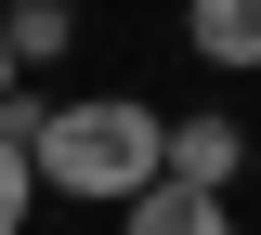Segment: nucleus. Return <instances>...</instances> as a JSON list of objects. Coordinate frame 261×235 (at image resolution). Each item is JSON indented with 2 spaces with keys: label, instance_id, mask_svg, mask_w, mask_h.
<instances>
[{
  "label": "nucleus",
  "instance_id": "1",
  "mask_svg": "<svg viewBox=\"0 0 261 235\" xmlns=\"http://www.w3.org/2000/svg\"><path fill=\"white\" fill-rule=\"evenodd\" d=\"M157 144H170V118H157L144 92H39V118H27V183L65 196V209H130L144 183H157Z\"/></svg>",
  "mask_w": 261,
  "mask_h": 235
},
{
  "label": "nucleus",
  "instance_id": "2",
  "mask_svg": "<svg viewBox=\"0 0 261 235\" xmlns=\"http://www.w3.org/2000/svg\"><path fill=\"white\" fill-rule=\"evenodd\" d=\"M248 170H261V144H248L235 105H196V118H170V144H157V183H183V196H235Z\"/></svg>",
  "mask_w": 261,
  "mask_h": 235
},
{
  "label": "nucleus",
  "instance_id": "3",
  "mask_svg": "<svg viewBox=\"0 0 261 235\" xmlns=\"http://www.w3.org/2000/svg\"><path fill=\"white\" fill-rule=\"evenodd\" d=\"M183 53L209 79H248L261 66V0H183Z\"/></svg>",
  "mask_w": 261,
  "mask_h": 235
},
{
  "label": "nucleus",
  "instance_id": "4",
  "mask_svg": "<svg viewBox=\"0 0 261 235\" xmlns=\"http://www.w3.org/2000/svg\"><path fill=\"white\" fill-rule=\"evenodd\" d=\"M79 53V0H0V66H65Z\"/></svg>",
  "mask_w": 261,
  "mask_h": 235
},
{
  "label": "nucleus",
  "instance_id": "5",
  "mask_svg": "<svg viewBox=\"0 0 261 235\" xmlns=\"http://www.w3.org/2000/svg\"><path fill=\"white\" fill-rule=\"evenodd\" d=\"M118 235H248V222H235V196H183V183H144V196L118 209Z\"/></svg>",
  "mask_w": 261,
  "mask_h": 235
},
{
  "label": "nucleus",
  "instance_id": "6",
  "mask_svg": "<svg viewBox=\"0 0 261 235\" xmlns=\"http://www.w3.org/2000/svg\"><path fill=\"white\" fill-rule=\"evenodd\" d=\"M27 209H39V183H27V144H0V235H27Z\"/></svg>",
  "mask_w": 261,
  "mask_h": 235
},
{
  "label": "nucleus",
  "instance_id": "7",
  "mask_svg": "<svg viewBox=\"0 0 261 235\" xmlns=\"http://www.w3.org/2000/svg\"><path fill=\"white\" fill-rule=\"evenodd\" d=\"M13 92H27V79H13V66H0V118H13Z\"/></svg>",
  "mask_w": 261,
  "mask_h": 235
}]
</instances>
